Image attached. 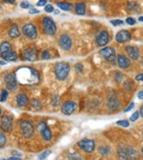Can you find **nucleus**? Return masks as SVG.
<instances>
[{"label":"nucleus","instance_id":"30","mask_svg":"<svg viewBox=\"0 0 143 160\" xmlns=\"http://www.w3.org/2000/svg\"><path fill=\"white\" fill-rule=\"evenodd\" d=\"M8 97V92L5 90V89H3L2 92H1V97H0V102H4L5 100L7 99Z\"/></svg>","mask_w":143,"mask_h":160},{"label":"nucleus","instance_id":"36","mask_svg":"<svg viewBox=\"0 0 143 160\" xmlns=\"http://www.w3.org/2000/svg\"><path fill=\"white\" fill-rule=\"evenodd\" d=\"M111 23L113 24V26H121L124 24V22L122 21V20H119V19H115V20H112Z\"/></svg>","mask_w":143,"mask_h":160},{"label":"nucleus","instance_id":"40","mask_svg":"<svg viewBox=\"0 0 143 160\" xmlns=\"http://www.w3.org/2000/svg\"><path fill=\"white\" fill-rule=\"evenodd\" d=\"M47 4V0H39L37 3V6H44Z\"/></svg>","mask_w":143,"mask_h":160},{"label":"nucleus","instance_id":"41","mask_svg":"<svg viewBox=\"0 0 143 160\" xmlns=\"http://www.w3.org/2000/svg\"><path fill=\"white\" fill-rule=\"evenodd\" d=\"M134 107H135V103H134V102H132V103H131L130 105H129V106H128V107L124 110V112L126 113V112H128V111H130L132 108H134Z\"/></svg>","mask_w":143,"mask_h":160},{"label":"nucleus","instance_id":"47","mask_svg":"<svg viewBox=\"0 0 143 160\" xmlns=\"http://www.w3.org/2000/svg\"><path fill=\"white\" fill-rule=\"evenodd\" d=\"M4 2H6V3H10V4H14L15 3V0H3Z\"/></svg>","mask_w":143,"mask_h":160},{"label":"nucleus","instance_id":"21","mask_svg":"<svg viewBox=\"0 0 143 160\" xmlns=\"http://www.w3.org/2000/svg\"><path fill=\"white\" fill-rule=\"evenodd\" d=\"M8 33L9 36H10L11 38L15 39V38H17V37H19V36L20 35V32H19V28H18V26H16V25H13V26H12V27L10 28Z\"/></svg>","mask_w":143,"mask_h":160},{"label":"nucleus","instance_id":"10","mask_svg":"<svg viewBox=\"0 0 143 160\" xmlns=\"http://www.w3.org/2000/svg\"><path fill=\"white\" fill-rule=\"evenodd\" d=\"M59 46L61 47L63 50L69 51L71 46H72V40L70 39V37L67 34H62L59 38Z\"/></svg>","mask_w":143,"mask_h":160},{"label":"nucleus","instance_id":"5","mask_svg":"<svg viewBox=\"0 0 143 160\" xmlns=\"http://www.w3.org/2000/svg\"><path fill=\"white\" fill-rule=\"evenodd\" d=\"M37 130L41 135L42 138L46 141H50L52 139V132L44 122H40L37 125Z\"/></svg>","mask_w":143,"mask_h":160},{"label":"nucleus","instance_id":"46","mask_svg":"<svg viewBox=\"0 0 143 160\" xmlns=\"http://www.w3.org/2000/svg\"><path fill=\"white\" fill-rule=\"evenodd\" d=\"M138 98H139V99H140V100L143 99V90L140 91L139 94H138Z\"/></svg>","mask_w":143,"mask_h":160},{"label":"nucleus","instance_id":"26","mask_svg":"<svg viewBox=\"0 0 143 160\" xmlns=\"http://www.w3.org/2000/svg\"><path fill=\"white\" fill-rule=\"evenodd\" d=\"M98 152L102 155V156H108L111 152V149L107 146H101L98 149Z\"/></svg>","mask_w":143,"mask_h":160},{"label":"nucleus","instance_id":"34","mask_svg":"<svg viewBox=\"0 0 143 160\" xmlns=\"http://www.w3.org/2000/svg\"><path fill=\"white\" fill-rule=\"evenodd\" d=\"M50 153H51L50 151H47V152H43L42 154H40L39 156V159H45L46 158H48V157L50 155Z\"/></svg>","mask_w":143,"mask_h":160},{"label":"nucleus","instance_id":"22","mask_svg":"<svg viewBox=\"0 0 143 160\" xmlns=\"http://www.w3.org/2000/svg\"><path fill=\"white\" fill-rule=\"evenodd\" d=\"M85 8H86V5L84 3H77L75 5L76 12L78 15H83L85 13Z\"/></svg>","mask_w":143,"mask_h":160},{"label":"nucleus","instance_id":"24","mask_svg":"<svg viewBox=\"0 0 143 160\" xmlns=\"http://www.w3.org/2000/svg\"><path fill=\"white\" fill-rule=\"evenodd\" d=\"M57 6L59 8H61V10H63V11H70L73 7L72 4H70V3H67V2H58Z\"/></svg>","mask_w":143,"mask_h":160},{"label":"nucleus","instance_id":"38","mask_svg":"<svg viewBox=\"0 0 143 160\" xmlns=\"http://www.w3.org/2000/svg\"><path fill=\"white\" fill-rule=\"evenodd\" d=\"M20 7L23 9H27L30 7V4H28L27 2H22L21 4H20Z\"/></svg>","mask_w":143,"mask_h":160},{"label":"nucleus","instance_id":"18","mask_svg":"<svg viewBox=\"0 0 143 160\" xmlns=\"http://www.w3.org/2000/svg\"><path fill=\"white\" fill-rule=\"evenodd\" d=\"M0 54H1L2 59L6 61H15L18 58L17 53L14 52V51H13V49L8 50L6 52H1Z\"/></svg>","mask_w":143,"mask_h":160},{"label":"nucleus","instance_id":"8","mask_svg":"<svg viewBox=\"0 0 143 160\" xmlns=\"http://www.w3.org/2000/svg\"><path fill=\"white\" fill-rule=\"evenodd\" d=\"M22 32L29 39H34L37 38V30H36V27L33 24L25 25L22 28Z\"/></svg>","mask_w":143,"mask_h":160},{"label":"nucleus","instance_id":"20","mask_svg":"<svg viewBox=\"0 0 143 160\" xmlns=\"http://www.w3.org/2000/svg\"><path fill=\"white\" fill-rule=\"evenodd\" d=\"M29 103V99L25 94L20 93L17 95V104L19 107H26Z\"/></svg>","mask_w":143,"mask_h":160},{"label":"nucleus","instance_id":"51","mask_svg":"<svg viewBox=\"0 0 143 160\" xmlns=\"http://www.w3.org/2000/svg\"><path fill=\"white\" fill-rule=\"evenodd\" d=\"M139 21L140 22H143V16H141V17L139 18Z\"/></svg>","mask_w":143,"mask_h":160},{"label":"nucleus","instance_id":"53","mask_svg":"<svg viewBox=\"0 0 143 160\" xmlns=\"http://www.w3.org/2000/svg\"><path fill=\"white\" fill-rule=\"evenodd\" d=\"M0 116H1V108H0Z\"/></svg>","mask_w":143,"mask_h":160},{"label":"nucleus","instance_id":"25","mask_svg":"<svg viewBox=\"0 0 143 160\" xmlns=\"http://www.w3.org/2000/svg\"><path fill=\"white\" fill-rule=\"evenodd\" d=\"M11 49H12V47H11L10 43L7 42V41H4V42H2L1 45H0V53L1 52H6L8 50H11Z\"/></svg>","mask_w":143,"mask_h":160},{"label":"nucleus","instance_id":"13","mask_svg":"<svg viewBox=\"0 0 143 160\" xmlns=\"http://www.w3.org/2000/svg\"><path fill=\"white\" fill-rule=\"evenodd\" d=\"M0 125L4 131H10L13 128V119L7 115H4L1 118Z\"/></svg>","mask_w":143,"mask_h":160},{"label":"nucleus","instance_id":"16","mask_svg":"<svg viewBox=\"0 0 143 160\" xmlns=\"http://www.w3.org/2000/svg\"><path fill=\"white\" fill-rule=\"evenodd\" d=\"M107 106H108L109 109H111V110H115V109L119 108V107L120 106V103H119V101L116 95H110L108 102H107Z\"/></svg>","mask_w":143,"mask_h":160},{"label":"nucleus","instance_id":"4","mask_svg":"<svg viewBox=\"0 0 143 160\" xmlns=\"http://www.w3.org/2000/svg\"><path fill=\"white\" fill-rule=\"evenodd\" d=\"M20 130H21L22 136L25 138H30L34 133V129L32 122L27 120H24L20 122Z\"/></svg>","mask_w":143,"mask_h":160},{"label":"nucleus","instance_id":"45","mask_svg":"<svg viewBox=\"0 0 143 160\" xmlns=\"http://www.w3.org/2000/svg\"><path fill=\"white\" fill-rule=\"evenodd\" d=\"M39 12H40L39 11H38V10H36V9H32L30 12H29L30 14H36V13H39Z\"/></svg>","mask_w":143,"mask_h":160},{"label":"nucleus","instance_id":"33","mask_svg":"<svg viewBox=\"0 0 143 160\" xmlns=\"http://www.w3.org/2000/svg\"><path fill=\"white\" fill-rule=\"evenodd\" d=\"M41 59L42 60H49L50 59V54L48 51H43L41 52Z\"/></svg>","mask_w":143,"mask_h":160},{"label":"nucleus","instance_id":"6","mask_svg":"<svg viewBox=\"0 0 143 160\" xmlns=\"http://www.w3.org/2000/svg\"><path fill=\"white\" fill-rule=\"evenodd\" d=\"M100 54L108 62H115L116 61V51L113 48H104L99 51Z\"/></svg>","mask_w":143,"mask_h":160},{"label":"nucleus","instance_id":"44","mask_svg":"<svg viewBox=\"0 0 143 160\" xmlns=\"http://www.w3.org/2000/svg\"><path fill=\"white\" fill-rule=\"evenodd\" d=\"M143 78V74H140L139 75H137L136 77H135V80L136 81H142Z\"/></svg>","mask_w":143,"mask_h":160},{"label":"nucleus","instance_id":"9","mask_svg":"<svg viewBox=\"0 0 143 160\" xmlns=\"http://www.w3.org/2000/svg\"><path fill=\"white\" fill-rule=\"evenodd\" d=\"M4 81H5L6 88L10 91H14L17 88L18 81L15 75L12 74H7L4 76Z\"/></svg>","mask_w":143,"mask_h":160},{"label":"nucleus","instance_id":"15","mask_svg":"<svg viewBox=\"0 0 143 160\" xmlns=\"http://www.w3.org/2000/svg\"><path fill=\"white\" fill-rule=\"evenodd\" d=\"M23 57L26 59V61H34L37 59V52L34 48H26V50L23 52Z\"/></svg>","mask_w":143,"mask_h":160},{"label":"nucleus","instance_id":"1","mask_svg":"<svg viewBox=\"0 0 143 160\" xmlns=\"http://www.w3.org/2000/svg\"><path fill=\"white\" fill-rule=\"evenodd\" d=\"M18 82L22 85H35L40 80L39 72L32 67H21L15 72Z\"/></svg>","mask_w":143,"mask_h":160},{"label":"nucleus","instance_id":"28","mask_svg":"<svg viewBox=\"0 0 143 160\" xmlns=\"http://www.w3.org/2000/svg\"><path fill=\"white\" fill-rule=\"evenodd\" d=\"M6 143V138L3 132L0 131V147H3Z\"/></svg>","mask_w":143,"mask_h":160},{"label":"nucleus","instance_id":"52","mask_svg":"<svg viewBox=\"0 0 143 160\" xmlns=\"http://www.w3.org/2000/svg\"><path fill=\"white\" fill-rule=\"evenodd\" d=\"M0 65H5V62L4 61H0Z\"/></svg>","mask_w":143,"mask_h":160},{"label":"nucleus","instance_id":"43","mask_svg":"<svg viewBox=\"0 0 143 160\" xmlns=\"http://www.w3.org/2000/svg\"><path fill=\"white\" fill-rule=\"evenodd\" d=\"M76 68L78 70V72H82V66L80 64H77L76 65Z\"/></svg>","mask_w":143,"mask_h":160},{"label":"nucleus","instance_id":"27","mask_svg":"<svg viewBox=\"0 0 143 160\" xmlns=\"http://www.w3.org/2000/svg\"><path fill=\"white\" fill-rule=\"evenodd\" d=\"M118 154H119V157L121 159H129V158L127 156L125 149H119V150L118 151Z\"/></svg>","mask_w":143,"mask_h":160},{"label":"nucleus","instance_id":"17","mask_svg":"<svg viewBox=\"0 0 143 160\" xmlns=\"http://www.w3.org/2000/svg\"><path fill=\"white\" fill-rule=\"evenodd\" d=\"M126 52L132 60H138L140 56L139 48L134 46H128L126 48Z\"/></svg>","mask_w":143,"mask_h":160},{"label":"nucleus","instance_id":"2","mask_svg":"<svg viewBox=\"0 0 143 160\" xmlns=\"http://www.w3.org/2000/svg\"><path fill=\"white\" fill-rule=\"evenodd\" d=\"M70 67L66 62H59L55 67V74L59 81H64L70 73Z\"/></svg>","mask_w":143,"mask_h":160},{"label":"nucleus","instance_id":"56","mask_svg":"<svg viewBox=\"0 0 143 160\" xmlns=\"http://www.w3.org/2000/svg\"><path fill=\"white\" fill-rule=\"evenodd\" d=\"M142 82H143V78H142Z\"/></svg>","mask_w":143,"mask_h":160},{"label":"nucleus","instance_id":"49","mask_svg":"<svg viewBox=\"0 0 143 160\" xmlns=\"http://www.w3.org/2000/svg\"><path fill=\"white\" fill-rule=\"evenodd\" d=\"M13 154H15V155H18V156H21V153H19V152H15V151H13Z\"/></svg>","mask_w":143,"mask_h":160},{"label":"nucleus","instance_id":"23","mask_svg":"<svg viewBox=\"0 0 143 160\" xmlns=\"http://www.w3.org/2000/svg\"><path fill=\"white\" fill-rule=\"evenodd\" d=\"M125 151H126V154H127V156L129 158H138V152H136L135 150L134 149H132V148L129 147H126L125 148Z\"/></svg>","mask_w":143,"mask_h":160},{"label":"nucleus","instance_id":"19","mask_svg":"<svg viewBox=\"0 0 143 160\" xmlns=\"http://www.w3.org/2000/svg\"><path fill=\"white\" fill-rule=\"evenodd\" d=\"M117 61L118 64H119V67L121 68H129L131 65L130 61H129L125 55H123V54L118 55Z\"/></svg>","mask_w":143,"mask_h":160},{"label":"nucleus","instance_id":"31","mask_svg":"<svg viewBox=\"0 0 143 160\" xmlns=\"http://www.w3.org/2000/svg\"><path fill=\"white\" fill-rule=\"evenodd\" d=\"M116 123H117L118 125L122 126V127H125V128H126V127H128V126H129V122H128L127 120H119V121H118Z\"/></svg>","mask_w":143,"mask_h":160},{"label":"nucleus","instance_id":"55","mask_svg":"<svg viewBox=\"0 0 143 160\" xmlns=\"http://www.w3.org/2000/svg\"><path fill=\"white\" fill-rule=\"evenodd\" d=\"M0 11H1V6H0Z\"/></svg>","mask_w":143,"mask_h":160},{"label":"nucleus","instance_id":"3","mask_svg":"<svg viewBox=\"0 0 143 160\" xmlns=\"http://www.w3.org/2000/svg\"><path fill=\"white\" fill-rule=\"evenodd\" d=\"M42 28L46 34L55 35L56 32V26L51 18L45 17L42 20Z\"/></svg>","mask_w":143,"mask_h":160},{"label":"nucleus","instance_id":"32","mask_svg":"<svg viewBox=\"0 0 143 160\" xmlns=\"http://www.w3.org/2000/svg\"><path fill=\"white\" fill-rule=\"evenodd\" d=\"M140 117V113L138 112V111H136V112H135L132 116H131L130 117V121L131 122H135L138 118H139Z\"/></svg>","mask_w":143,"mask_h":160},{"label":"nucleus","instance_id":"35","mask_svg":"<svg viewBox=\"0 0 143 160\" xmlns=\"http://www.w3.org/2000/svg\"><path fill=\"white\" fill-rule=\"evenodd\" d=\"M126 22L128 24V25H130V26H134V25H135V23H136V21H135V19L134 18H126Z\"/></svg>","mask_w":143,"mask_h":160},{"label":"nucleus","instance_id":"50","mask_svg":"<svg viewBox=\"0 0 143 160\" xmlns=\"http://www.w3.org/2000/svg\"><path fill=\"white\" fill-rule=\"evenodd\" d=\"M140 116L143 117V105L141 106V108L140 109Z\"/></svg>","mask_w":143,"mask_h":160},{"label":"nucleus","instance_id":"42","mask_svg":"<svg viewBox=\"0 0 143 160\" xmlns=\"http://www.w3.org/2000/svg\"><path fill=\"white\" fill-rule=\"evenodd\" d=\"M136 6H137V4H135V3H130V4H128V5H127V9H128V10H133V9H135Z\"/></svg>","mask_w":143,"mask_h":160},{"label":"nucleus","instance_id":"14","mask_svg":"<svg viewBox=\"0 0 143 160\" xmlns=\"http://www.w3.org/2000/svg\"><path fill=\"white\" fill-rule=\"evenodd\" d=\"M76 108H77V104L75 102H66L61 106V112L63 113L64 115L70 116L76 110Z\"/></svg>","mask_w":143,"mask_h":160},{"label":"nucleus","instance_id":"11","mask_svg":"<svg viewBox=\"0 0 143 160\" xmlns=\"http://www.w3.org/2000/svg\"><path fill=\"white\" fill-rule=\"evenodd\" d=\"M109 39H110V36H109L108 32L101 31L97 35L96 41H97V44L99 47H104V46H105L106 44L108 43Z\"/></svg>","mask_w":143,"mask_h":160},{"label":"nucleus","instance_id":"48","mask_svg":"<svg viewBox=\"0 0 143 160\" xmlns=\"http://www.w3.org/2000/svg\"><path fill=\"white\" fill-rule=\"evenodd\" d=\"M8 159H13V160H19L20 159V158H17V157H11V158H9Z\"/></svg>","mask_w":143,"mask_h":160},{"label":"nucleus","instance_id":"37","mask_svg":"<svg viewBox=\"0 0 143 160\" xmlns=\"http://www.w3.org/2000/svg\"><path fill=\"white\" fill-rule=\"evenodd\" d=\"M45 11L48 13L52 12L53 11H54V7H53L51 4H47V5L45 6Z\"/></svg>","mask_w":143,"mask_h":160},{"label":"nucleus","instance_id":"39","mask_svg":"<svg viewBox=\"0 0 143 160\" xmlns=\"http://www.w3.org/2000/svg\"><path fill=\"white\" fill-rule=\"evenodd\" d=\"M58 103H59V97L56 95V96H55L54 99H53V105H54V106H57Z\"/></svg>","mask_w":143,"mask_h":160},{"label":"nucleus","instance_id":"7","mask_svg":"<svg viewBox=\"0 0 143 160\" xmlns=\"http://www.w3.org/2000/svg\"><path fill=\"white\" fill-rule=\"evenodd\" d=\"M78 146L83 150L85 152L91 153L95 149V142L91 139H82L80 142H78Z\"/></svg>","mask_w":143,"mask_h":160},{"label":"nucleus","instance_id":"54","mask_svg":"<svg viewBox=\"0 0 143 160\" xmlns=\"http://www.w3.org/2000/svg\"><path fill=\"white\" fill-rule=\"evenodd\" d=\"M141 152H142V154H143V148H142V149H141Z\"/></svg>","mask_w":143,"mask_h":160},{"label":"nucleus","instance_id":"12","mask_svg":"<svg viewBox=\"0 0 143 160\" xmlns=\"http://www.w3.org/2000/svg\"><path fill=\"white\" fill-rule=\"evenodd\" d=\"M131 34L130 32L127 30H121L119 31L116 34L115 39L119 43H126L131 40Z\"/></svg>","mask_w":143,"mask_h":160},{"label":"nucleus","instance_id":"29","mask_svg":"<svg viewBox=\"0 0 143 160\" xmlns=\"http://www.w3.org/2000/svg\"><path fill=\"white\" fill-rule=\"evenodd\" d=\"M31 104H32V107L35 109H39L40 108V101L36 99H34L32 102H31Z\"/></svg>","mask_w":143,"mask_h":160}]
</instances>
